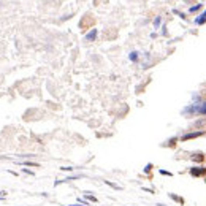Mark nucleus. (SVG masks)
I'll return each instance as SVG.
<instances>
[{
	"instance_id": "nucleus-13",
	"label": "nucleus",
	"mask_w": 206,
	"mask_h": 206,
	"mask_svg": "<svg viewBox=\"0 0 206 206\" xmlns=\"http://www.w3.org/2000/svg\"><path fill=\"white\" fill-rule=\"evenodd\" d=\"M151 168H152V165H151V163H149V165H147V167H146V168H144V171H146V173H147V171H151Z\"/></svg>"
},
{
	"instance_id": "nucleus-1",
	"label": "nucleus",
	"mask_w": 206,
	"mask_h": 206,
	"mask_svg": "<svg viewBox=\"0 0 206 206\" xmlns=\"http://www.w3.org/2000/svg\"><path fill=\"white\" fill-rule=\"evenodd\" d=\"M189 173H190V176L192 178H205L206 176V167H192L189 170Z\"/></svg>"
},
{
	"instance_id": "nucleus-11",
	"label": "nucleus",
	"mask_w": 206,
	"mask_h": 206,
	"mask_svg": "<svg viewBox=\"0 0 206 206\" xmlns=\"http://www.w3.org/2000/svg\"><path fill=\"white\" fill-rule=\"evenodd\" d=\"M86 198H87V200H90V201H94V203H97V198L92 197V195H86Z\"/></svg>"
},
{
	"instance_id": "nucleus-5",
	"label": "nucleus",
	"mask_w": 206,
	"mask_h": 206,
	"mask_svg": "<svg viewBox=\"0 0 206 206\" xmlns=\"http://www.w3.org/2000/svg\"><path fill=\"white\" fill-rule=\"evenodd\" d=\"M95 37H97V30L94 29L92 32H89V34L86 35V40H87V41H92V40H95Z\"/></svg>"
},
{
	"instance_id": "nucleus-8",
	"label": "nucleus",
	"mask_w": 206,
	"mask_h": 206,
	"mask_svg": "<svg viewBox=\"0 0 206 206\" xmlns=\"http://www.w3.org/2000/svg\"><path fill=\"white\" fill-rule=\"evenodd\" d=\"M200 8H201V5L198 3V5H195V6H190V10H189V11H190V13H195V11H198Z\"/></svg>"
},
{
	"instance_id": "nucleus-4",
	"label": "nucleus",
	"mask_w": 206,
	"mask_h": 206,
	"mask_svg": "<svg viewBox=\"0 0 206 206\" xmlns=\"http://www.w3.org/2000/svg\"><path fill=\"white\" fill-rule=\"evenodd\" d=\"M195 22H197L198 26H201V24H205V22H206V10H205V13L201 14L200 17H197V19H195Z\"/></svg>"
},
{
	"instance_id": "nucleus-6",
	"label": "nucleus",
	"mask_w": 206,
	"mask_h": 206,
	"mask_svg": "<svg viewBox=\"0 0 206 206\" xmlns=\"http://www.w3.org/2000/svg\"><path fill=\"white\" fill-rule=\"evenodd\" d=\"M170 198L175 200V201H178L179 205H184V198H181V197H178V195H175V193H170Z\"/></svg>"
},
{
	"instance_id": "nucleus-3",
	"label": "nucleus",
	"mask_w": 206,
	"mask_h": 206,
	"mask_svg": "<svg viewBox=\"0 0 206 206\" xmlns=\"http://www.w3.org/2000/svg\"><path fill=\"white\" fill-rule=\"evenodd\" d=\"M190 159H192L193 162H197V163H203L206 157H205V154H201V152H197V154H193V155H192V157H190Z\"/></svg>"
},
{
	"instance_id": "nucleus-7",
	"label": "nucleus",
	"mask_w": 206,
	"mask_h": 206,
	"mask_svg": "<svg viewBox=\"0 0 206 206\" xmlns=\"http://www.w3.org/2000/svg\"><path fill=\"white\" fill-rule=\"evenodd\" d=\"M198 114H203V116H206V102L205 103H200V111H198Z\"/></svg>"
},
{
	"instance_id": "nucleus-9",
	"label": "nucleus",
	"mask_w": 206,
	"mask_h": 206,
	"mask_svg": "<svg viewBox=\"0 0 206 206\" xmlns=\"http://www.w3.org/2000/svg\"><path fill=\"white\" fill-rule=\"evenodd\" d=\"M130 60L136 62V60H138V54H136V52H132V54H130Z\"/></svg>"
},
{
	"instance_id": "nucleus-10",
	"label": "nucleus",
	"mask_w": 206,
	"mask_h": 206,
	"mask_svg": "<svg viewBox=\"0 0 206 206\" xmlns=\"http://www.w3.org/2000/svg\"><path fill=\"white\" fill-rule=\"evenodd\" d=\"M162 22V17H155V21H154V26L155 27H159V24Z\"/></svg>"
},
{
	"instance_id": "nucleus-12",
	"label": "nucleus",
	"mask_w": 206,
	"mask_h": 206,
	"mask_svg": "<svg viewBox=\"0 0 206 206\" xmlns=\"http://www.w3.org/2000/svg\"><path fill=\"white\" fill-rule=\"evenodd\" d=\"M160 173L162 175H165V176H173L171 173H168V171H165V170H160Z\"/></svg>"
},
{
	"instance_id": "nucleus-2",
	"label": "nucleus",
	"mask_w": 206,
	"mask_h": 206,
	"mask_svg": "<svg viewBox=\"0 0 206 206\" xmlns=\"http://www.w3.org/2000/svg\"><path fill=\"white\" fill-rule=\"evenodd\" d=\"M205 132L203 130H200V132H192V133H186V135L181 136V141H189V140H193V138H198V136H203Z\"/></svg>"
}]
</instances>
